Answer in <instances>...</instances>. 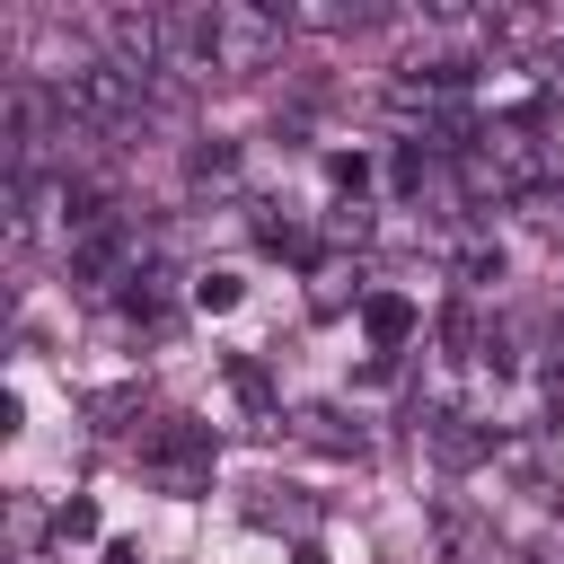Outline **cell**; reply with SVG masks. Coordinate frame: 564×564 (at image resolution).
<instances>
[{
	"label": "cell",
	"mask_w": 564,
	"mask_h": 564,
	"mask_svg": "<svg viewBox=\"0 0 564 564\" xmlns=\"http://www.w3.org/2000/svg\"><path fill=\"white\" fill-rule=\"evenodd\" d=\"M282 35H291L282 9H238V0H220V9H212V70L256 79V70L282 62Z\"/></svg>",
	"instance_id": "1"
},
{
	"label": "cell",
	"mask_w": 564,
	"mask_h": 564,
	"mask_svg": "<svg viewBox=\"0 0 564 564\" xmlns=\"http://www.w3.org/2000/svg\"><path fill=\"white\" fill-rule=\"evenodd\" d=\"M212 449H220V441H212V423H194V414H167V423L141 441V458H150L167 485H203V476H212Z\"/></svg>",
	"instance_id": "2"
},
{
	"label": "cell",
	"mask_w": 564,
	"mask_h": 564,
	"mask_svg": "<svg viewBox=\"0 0 564 564\" xmlns=\"http://www.w3.org/2000/svg\"><path fill=\"white\" fill-rule=\"evenodd\" d=\"M432 538H441V555H449V564H502L494 520H485L476 502H458V494H441V502H432Z\"/></svg>",
	"instance_id": "3"
},
{
	"label": "cell",
	"mask_w": 564,
	"mask_h": 564,
	"mask_svg": "<svg viewBox=\"0 0 564 564\" xmlns=\"http://www.w3.org/2000/svg\"><path fill=\"white\" fill-rule=\"evenodd\" d=\"M70 282L79 291H115V282H132V238L106 220V229H88V238H70Z\"/></svg>",
	"instance_id": "4"
},
{
	"label": "cell",
	"mask_w": 564,
	"mask_h": 564,
	"mask_svg": "<svg viewBox=\"0 0 564 564\" xmlns=\"http://www.w3.org/2000/svg\"><path fill=\"white\" fill-rule=\"evenodd\" d=\"M423 441H432L441 467H476V458H494V432H467L458 414H423Z\"/></svg>",
	"instance_id": "5"
},
{
	"label": "cell",
	"mask_w": 564,
	"mask_h": 564,
	"mask_svg": "<svg viewBox=\"0 0 564 564\" xmlns=\"http://www.w3.org/2000/svg\"><path fill=\"white\" fill-rule=\"evenodd\" d=\"M300 423H308V441H317V449H335V458H361V449H370V441H361V423H344L335 405H308Z\"/></svg>",
	"instance_id": "6"
},
{
	"label": "cell",
	"mask_w": 564,
	"mask_h": 564,
	"mask_svg": "<svg viewBox=\"0 0 564 564\" xmlns=\"http://www.w3.org/2000/svg\"><path fill=\"white\" fill-rule=\"evenodd\" d=\"M361 317H370V335H379V344H405V335H414V300H397V291H379Z\"/></svg>",
	"instance_id": "7"
},
{
	"label": "cell",
	"mask_w": 564,
	"mask_h": 564,
	"mask_svg": "<svg viewBox=\"0 0 564 564\" xmlns=\"http://www.w3.org/2000/svg\"><path fill=\"white\" fill-rule=\"evenodd\" d=\"M229 176H238V150L229 141H203L194 150V185H229Z\"/></svg>",
	"instance_id": "8"
},
{
	"label": "cell",
	"mask_w": 564,
	"mask_h": 564,
	"mask_svg": "<svg viewBox=\"0 0 564 564\" xmlns=\"http://www.w3.org/2000/svg\"><path fill=\"white\" fill-rule=\"evenodd\" d=\"M520 203H529V220H538V229H546V238H555V229H564V194H555V185H529V194H520Z\"/></svg>",
	"instance_id": "9"
},
{
	"label": "cell",
	"mask_w": 564,
	"mask_h": 564,
	"mask_svg": "<svg viewBox=\"0 0 564 564\" xmlns=\"http://www.w3.org/2000/svg\"><path fill=\"white\" fill-rule=\"evenodd\" d=\"M53 538L70 546V538H97V502H62V520H53Z\"/></svg>",
	"instance_id": "10"
},
{
	"label": "cell",
	"mask_w": 564,
	"mask_h": 564,
	"mask_svg": "<svg viewBox=\"0 0 564 564\" xmlns=\"http://www.w3.org/2000/svg\"><path fill=\"white\" fill-rule=\"evenodd\" d=\"M194 300H203V308H238V273H203Z\"/></svg>",
	"instance_id": "11"
},
{
	"label": "cell",
	"mask_w": 564,
	"mask_h": 564,
	"mask_svg": "<svg viewBox=\"0 0 564 564\" xmlns=\"http://www.w3.org/2000/svg\"><path fill=\"white\" fill-rule=\"evenodd\" d=\"M458 273H467V282H502V256H494V247H467Z\"/></svg>",
	"instance_id": "12"
},
{
	"label": "cell",
	"mask_w": 564,
	"mask_h": 564,
	"mask_svg": "<svg viewBox=\"0 0 564 564\" xmlns=\"http://www.w3.org/2000/svg\"><path fill=\"white\" fill-rule=\"evenodd\" d=\"M423 176H432V159H423V150H397V185H405V194H423Z\"/></svg>",
	"instance_id": "13"
}]
</instances>
